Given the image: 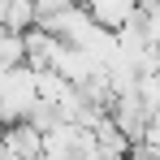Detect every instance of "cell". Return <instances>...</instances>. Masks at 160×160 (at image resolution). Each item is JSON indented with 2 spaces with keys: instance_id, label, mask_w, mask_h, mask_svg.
Masks as SVG:
<instances>
[{
  "instance_id": "cell-1",
  "label": "cell",
  "mask_w": 160,
  "mask_h": 160,
  "mask_svg": "<svg viewBox=\"0 0 160 160\" xmlns=\"http://www.w3.org/2000/svg\"><path fill=\"white\" fill-rule=\"evenodd\" d=\"M35 104H39V95H35V65H26V61L4 65L0 69V126L30 117Z\"/></svg>"
},
{
  "instance_id": "cell-2",
  "label": "cell",
  "mask_w": 160,
  "mask_h": 160,
  "mask_svg": "<svg viewBox=\"0 0 160 160\" xmlns=\"http://www.w3.org/2000/svg\"><path fill=\"white\" fill-rule=\"evenodd\" d=\"M35 0H4V9H0V26H9V30H26L35 26Z\"/></svg>"
}]
</instances>
